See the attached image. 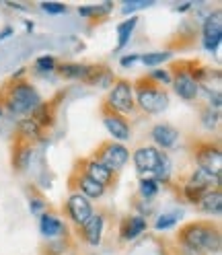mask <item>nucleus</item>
Segmentation results:
<instances>
[{"label": "nucleus", "mask_w": 222, "mask_h": 255, "mask_svg": "<svg viewBox=\"0 0 222 255\" xmlns=\"http://www.w3.org/2000/svg\"><path fill=\"white\" fill-rule=\"evenodd\" d=\"M183 243L189 251H218L222 241L220 233L206 225H192L183 231Z\"/></svg>", "instance_id": "f257e3e1"}, {"label": "nucleus", "mask_w": 222, "mask_h": 255, "mask_svg": "<svg viewBox=\"0 0 222 255\" xmlns=\"http://www.w3.org/2000/svg\"><path fill=\"white\" fill-rule=\"evenodd\" d=\"M37 105H39V95L33 87L19 85L14 89L10 97V111H14V114H27V111L35 109Z\"/></svg>", "instance_id": "f03ea898"}, {"label": "nucleus", "mask_w": 222, "mask_h": 255, "mask_svg": "<svg viewBox=\"0 0 222 255\" xmlns=\"http://www.w3.org/2000/svg\"><path fill=\"white\" fill-rule=\"evenodd\" d=\"M138 103L142 109L150 111V114H161V111L167 109V105H169V97L165 93L154 91V89H140Z\"/></svg>", "instance_id": "7ed1b4c3"}, {"label": "nucleus", "mask_w": 222, "mask_h": 255, "mask_svg": "<svg viewBox=\"0 0 222 255\" xmlns=\"http://www.w3.org/2000/svg\"><path fill=\"white\" fill-rule=\"evenodd\" d=\"M222 39V21L220 12H214V17H210L204 23V47L208 52H216Z\"/></svg>", "instance_id": "20e7f679"}, {"label": "nucleus", "mask_w": 222, "mask_h": 255, "mask_svg": "<svg viewBox=\"0 0 222 255\" xmlns=\"http://www.w3.org/2000/svg\"><path fill=\"white\" fill-rule=\"evenodd\" d=\"M109 105L117 111H130L134 107V95L128 83H117L109 95Z\"/></svg>", "instance_id": "39448f33"}, {"label": "nucleus", "mask_w": 222, "mask_h": 255, "mask_svg": "<svg viewBox=\"0 0 222 255\" xmlns=\"http://www.w3.org/2000/svg\"><path fill=\"white\" fill-rule=\"evenodd\" d=\"M68 212H70V216H72L76 222L85 225L87 218L93 214V208H91L89 200H87L83 194H74V196H70V200H68Z\"/></svg>", "instance_id": "423d86ee"}, {"label": "nucleus", "mask_w": 222, "mask_h": 255, "mask_svg": "<svg viewBox=\"0 0 222 255\" xmlns=\"http://www.w3.org/2000/svg\"><path fill=\"white\" fill-rule=\"evenodd\" d=\"M198 163H200V169L208 171L212 175H218L220 177V171H222V154L218 148H204L200 154H198Z\"/></svg>", "instance_id": "0eeeda50"}, {"label": "nucleus", "mask_w": 222, "mask_h": 255, "mask_svg": "<svg viewBox=\"0 0 222 255\" xmlns=\"http://www.w3.org/2000/svg\"><path fill=\"white\" fill-rule=\"evenodd\" d=\"M158 154H161V152H158L156 148H152V146L138 148L134 152V163H136V167L140 171H152L154 173V169L158 165Z\"/></svg>", "instance_id": "6e6552de"}, {"label": "nucleus", "mask_w": 222, "mask_h": 255, "mask_svg": "<svg viewBox=\"0 0 222 255\" xmlns=\"http://www.w3.org/2000/svg\"><path fill=\"white\" fill-rule=\"evenodd\" d=\"M128 150H125L123 146L119 144H111L107 146V150L103 152V165L109 169V171H113V169H119L125 165V161H128Z\"/></svg>", "instance_id": "1a4fd4ad"}, {"label": "nucleus", "mask_w": 222, "mask_h": 255, "mask_svg": "<svg viewBox=\"0 0 222 255\" xmlns=\"http://www.w3.org/2000/svg\"><path fill=\"white\" fill-rule=\"evenodd\" d=\"M152 138H154V142H156L158 146L171 148V146L177 142L179 134H177L175 128H171V126H167V124H158V126L152 128Z\"/></svg>", "instance_id": "9d476101"}, {"label": "nucleus", "mask_w": 222, "mask_h": 255, "mask_svg": "<svg viewBox=\"0 0 222 255\" xmlns=\"http://www.w3.org/2000/svg\"><path fill=\"white\" fill-rule=\"evenodd\" d=\"M175 91H177L179 97H183L187 101L196 99V95H198V83H196V78H192L189 74H179L175 78Z\"/></svg>", "instance_id": "9b49d317"}, {"label": "nucleus", "mask_w": 222, "mask_h": 255, "mask_svg": "<svg viewBox=\"0 0 222 255\" xmlns=\"http://www.w3.org/2000/svg\"><path fill=\"white\" fill-rule=\"evenodd\" d=\"M85 237L91 245H99L101 243V231H103V218L99 214H91L85 222Z\"/></svg>", "instance_id": "f8f14e48"}, {"label": "nucleus", "mask_w": 222, "mask_h": 255, "mask_svg": "<svg viewBox=\"0 0 222 255\" xmlns=\"http://www.w3.org/2000/svg\"><path fill=\"white\" fill-rule=\"evenodd\" d=\"M200 208L204 212H210V214H220L222 210V196H220V191L214 189V191H206V194L200 198Z\"/></svg>", "instance_id": "ddd939ff"}, {"label": "nucleus", "mask_w": 222, "mask_h": 255, "mask_svg": "<svg viewBox=\"0 0 222 255\" xmlns=\"http://www.w3.org/2000/svg\"><path fill=\"white\" fill-rule=\"evenodd\" d=\"M87 177H91L93 181H97L99 185L105 187V183H109V179H111V171H109L103 163L93 161V163H89V167H87Z\"/></svg>", "instance_id": "4468645a"}, {"label": "nucleus", "mask_w": 222, "mask_h": 255, "mask_svg": "<svg viewBox=\"0 0 222 255\" xmlns=\"http://www.w3.org/2000/svg\"><path fill=\"white\" fill-rule=\"evenodd\" d=\"M105 128L111 132V136L117 140H128L130 138V128L119 118H105Z\"/></svg>", "instance_id": "2eb2a0df"}, {"label": "nucleus", "mask_w": 222, "mask_h": 255, "mask_svg": "<svg viewBox=\"0 0 222 255\" xmlns=\"http://www.w3.org/2000/svg\"><path fill=\"white\" fill-rule=\"evenodd\" d=\"M62 231H64V225H62L58 218H54L50 214L41 216V233L45 237H58V235H62Z\"/></svg>", "instance_id": "dca6fc26"}, {"label": "nucleus", "mask_w": 222, "mask_h": 255, "mask_svg": "<svg viewBox=\"0 0 222 255\" xmlns=\"http://www.w3.org/2000/svg\"><path fill=\"white\" fill-rule=\"evenodd\" d=\"M81 189L85 191V198H99V196H103V191H105V187L103 185H99L97 181H93L91 177H81Z\"/></svg>", "instance_id": "f3484780"}, {"label": "nucleus", "mask_w": 222, "mask_h": 255, "mask_svg": "<svg viewBox=\"0 0 222 255\" xmlns=\"http://www.w3.org/2000/svg\"><path fill=\"white\" fill-rule=\"evenodd\" d=\"M144 229H146V220L142 218V216H134V218H130L128 227H125L123 237L125 239H136L140 233H144Z\"/></svg>", "instance_id": "a211bd4d"}, {"label": "nucleus", "mask_w": 222, "mask_h": 255, "mask_svg": "<svg viewBox=\"0 0 222 255\" xmlns=\"http://www.w3.org/2000/svg\"><path fill=\"white\" fill-rule=\"evenodd\" d=\"M91 70L93 68L81 66V64H68V66H62V74H66L70 78H85V81H89Z\"/></svg>", "instance_id": "6ab92c4d"}, {"label": "nucleus", "mask_w": 222, "mask_h": 255, "mask_svg": "<svg viewBox=\"0 0 222 255\" xmlns=\"http://www.w3.org/2000/svg\"><path fill=\"white\" fill-rule=\"evenodd\" d=\"M154 175H156V179L158 181H167L169 179V175H171V158L167 154H158V165L154 169Z\"/></svg>", "instance_id": "aec40b11"}, {"label": "nucleus", "mask_w": 222, "mask_h": 255, "mask_svg": "<svg viewBox=\"0 0 222 255\" xmlns=\"http://www.w3.org/2000/svg\"><path fill=\"white\" fill-rule=\"evenodd\" d=\"M136 19H128V21H123L121 25H117V35H119V41H117V47H123L125 43H128L130 35H132V31L136 27Z\"/></svg>", "instance_id": "412c9836"}, {"label": "nucleus", "mask_w": 222, "mask_h": 255, "mask_svg": "<svg viewBox=\"0 0 222 255\" xmlns=\"http://www.w3.org/2000/svg\"><path fill=\"white\" fill-rule=\"evenodd\" d=\"M19 130H21V134H25V136L37 138V136H39V124H37L35 120L27 118V120H21V122H19Z\"/></svg>", "instance_id": "4be33fe9"}, {"label": "nucleus", "mask_w": 222, "mask_h": 255, "mask_svg": "<svg viewBox=\"0 0 222 255\" xmlns=\"http://www.w3.org/2000/svg\"><path fill=\"white\" fill-rule=\"evenodd\" d=\"M169 58H171V52H154V54L142 56V62H144L146 66H156V64H163Z\"/></svg>", "instance_id": "5701e85b"}, {"label": "nucleus", "mask_w": 222, "mask_h": 255, "mask_svg": "<svg viewBox=\"0 0 222 255\" xmlns=\"http://www.w3.org/2000/svg\"><path fill=\"white\" fill-rule=\"evenodd\" d=\"M177 220H179V214H177V212H169V214H163L161 218H158L154 227H156L158 231H161V229H171Z\"/></svg>", "instance_id": "b1692460"}, {"label": "nucleus", "mask_w": 222, "mask_h": 255, "mask_svg": "<svg viewBox=\"0 0 222 255\" xmlns=\"http://www.w3.org/2000/svg\"><path fill=\"white\" fill-rule=\"evenodd\" d=\"M156 191H158V185H156L154 179H144V181L140 183V194L144 196V198H152Z\"/></svg>", "instance_id": "393cba45"}, {"label": "nucleus", "mask_w": 222, "mask_h": 255, "mask_svg": "<svg viewBox=\"0 0 222 255\" xmlns=\"http://www.w3.org/2000/svg\"><path fill=\"white\" fill-rule=\"evenodd\" d=\"M35 66H37V70H41V72H52V70L56 68V60H54L52 56H43V58H39V60L35 62Z\"/></svg>", "instance_id": "a878e982"}, {"label": "nucleus", "mask_w": 222, "mask_h": 255, "mask_svg": "<svg viewBox=\"0 0 222 255\" xmlns=\"http://www.w3.org/2000/svg\"><path fill=\"white\" fill-rule=\"evenodd\" d=\"M152 2L150 0H132V2H125L123 6H121V10L123 12H134V10H140V8H146V6H150Z\"/></svg>", "instance_id": "bb28decb"}, {"label": "nucleus", "mask_w": 222, "mask_h": 255, "mask_svg": "<svg viewBox=\"0 0 222 255\" xmlns=\"http://www.w3.org/2000/svg\"><path fill=\"white\" fill-rule=\"evenodd\" d=\"M41 8L45 12H52V14H60V12H66V6L64 4H58V2H43Z\"/></svg>", "instance_id": "cd10ccee"}, {"label": "nucleus", "mask_w": 222, "mask_h": 255, "mask_svg": "<svg viewBox=\"0 0 222 255\" xmlns=\"http://www.w3.org/2000/svg\"><path fill=\"white\" fill-rule=\"evenodd\" d=\"M29 158H31V148H21V152H19V158H17V165L21 167V169H25L27 165H29Z\"/></svg>", "instance_id": "c85d7f7f"}, {"label": "nucleus", "mask_w": 222, "mask_h": 255, "mask_svg": "<svg viewBox=\"0 0 222 255\" xmlns=\"http://www.w3.org/2000/svg\"><path fill=\"white\" fill-rule=\"evenodd\" d=\"M111 8H113V2H103L101 6H95V8H93V12H97V14H105V12H109Z\"/></svg>", "instance_id": "c756f323"}, {"label": "nucleus", "mask_w": 222, "mask_h": 255, "mask_svg": "<svg viewBox=\"0 0 222 255\" xmlns=\"http://www.w3.org/2000/svg\"><path fill=\"white\" fill-rule=\"evenodd\" d=\"M152 74H154V78H158V81H163V83H171V76H169L167 72H163V70H154Z\"/></svg>", "instance_id": "7c9ffc66"}, {"label": "nucleus", "mask_w": 222, "mask_h": 255, "mask_svg": "<svg viewBox=\"0 0 222 255\" xmlns=\"http://www.w3.org/2000/svg\"><path fill=\"white\" fill-rule=\"evenodd\" d=\"M138 60V56H128V58H121V64L123 66H130V64H134Z\"/></svg>", "instance_id": "2f4dec72"}, {"label": "nucleus", "mask_w": 222, "mask_h": 255, "mask_svg": "<svg viewBox=\"0 0 222 255\" xmlns=\"http://www.w3.org/2000/svg\"><path fill=\"white\" fill-rule=\"evenodd\" d=\"M41 206H43V204H41L39 200H33V202H31V210H33V212H39V210H41Z\"/></svg>", "instance_id": "473e14b6"}, {"label": "nucleus", "mask_w": 222, "mask_h": 255, "mask_svg": "<svg viewBox=\"0 0 222 255\" xmlns=\"http://www.w3.org/2000/svg\"><path fill=\"white\" fill-rule=\"evenodd\" d=\"M78 12H81L83 17H89V14H93V8H91V6H83V8L78 10Z\"/></svg>", "instance_id": "72a5a7b5"}, {"label": "nucleus", "mask_w": 222, "mask_h": 255, "mask_svg": "<svg viewBox=\"0 0 222 255\" xmlns=\"http://www.w3.org/2000/svg\"><path fill=\"white\" fill-rule=\"evenodd\" d=\"M192 255H196V253H192Z\"/></svg>", "instance_id": "f704fd0d"}]
</instances>
